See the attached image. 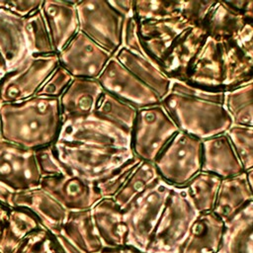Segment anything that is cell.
Instances as JSON below:
<instances>
[{"label": "cell", "instance_id": "1", "mask_svg": "<svg viewBox=\"0 0 253 253\" xmlns=\"http://www.w3.org/2000/svg\"><path fill=\"white\" fill-rule=\"evenodd\" d=\"M200 47L221 75L225 93L253 80V16L245 1H212Z\"/></svg>", "mask_w": 253, "mask_h": 253}, {"label": "cell", "instance_id": "2", "mask_svg": "<svg viewBox=\"0 0 253 253\" xmlns=\"http://www.w3.org/2000/svg\"><path fill=\"white\" fill-rule=\"evenodd\" d=\"M212 1H133L138 41L145 57L161 71L186 48L193 28Z\"/></svg>", "mask_w": 253, "mask_h": 253}, {"label": "cell", "instance_id": "3", "mask_svg": "<svg viewBox=\"0 0 253 253\" xmlns=\"http://www.w3.org/2000/svg\"><path fill=\"white\" fill-rule=\"evenodd\" d=\"M225 93H214L172 80L169 93L161 100L180 131L202 140L225 133L232 120L224 105Z\"/></svg>", "mask_w": 253, "mask_h": 253}, {"label": "cell", "instance_id": "4", "mask_svg": "<svg viewBox=\"0 0 253 253\" xmlns=\"http://www.w3.org/2000/svg\"><path fill=\"white\" fill-rule=\"evenodd\" d=\"M61 126L59 99L35 95L21 102L0 104L1 139L16 145L35 150L53 144Z\"/></svg>", "mask_w": 253, "mask_h": 253}, {"label": "cell", "instance_id": "5", "mask_svg": "<svg viewBox=\"0 0 253 253\" xmlns=\"http://www.w3.org/2000/svg\"><path fill=\"white\" fill-rule=\"evenodd\" d=\"M0 253H66L30 210L0 203Z\"/></svg>", "mask_w": 253, "mask_h": 253}, {"label": "cell", "instance_id": "6", "mask_svg": "<svg viewBox=\"0 0 253 253\" xmlns=\"http://www.w3.org/2000/svg\"><path fill=\"white\" fill-rule=\"evenodd\" d=\"M199 213L184 187H173L145 253H179Z\"/></svg>", "mask_w": 253, "mask_h": 253}, {"label": "cell", "instance_id": "7", "mask_svg": "<svg viewBox=\"0 0 253 253\" xmlns=\"http://www.w3.org/2000/svg\"><path fill=\"white\" fill-rule=\"evenodd\" d=\"M59 161L67 171L97 184L114 169L133 156L131 149L90 146L56 140L53 143Z\"/></svg>", "mask_w": 253, "mask_h": 253}, {"label": "cell", "instance_id": "8", "mask_svg": "<svg viewBox=\"0 0 253 253\" xmlns=\"http://www.w3.org/2000/svg\"><path fill=\"white\" fill-rule=\"evenodd\" d=\"M172 188L158 178L124 211L127 229L126 245L146 251Z\"/></svg>", "mask_w": 253, "mask_h": 253}, {"label": "cell", "instance_id": "9", "mask_svg": "<svg viewBox=\"0 0 253 253\" xmlns=\"http://www.w3.org/2000/svg\"><path fill=\"white\" fill-rule=\"evenodd\" d=\"M203 140L178 131L155 159L160 179L172 187L186 186L202 171Z\"/></svg>", "mask_w": 253, "mask_h": 253}, {"label": "cell", "instance_id": "10", "mask_svg": "<svg viewBox=\"0 0 253 253\" xmlns=\"http://www.w3.org/2000/svg\"><path fill=\"white\" fill-rule=\"evenodd\" d=\"M178 131L161 102L138 109L130 132V149L141 161L153 163Z\"/></svg>", "mask_w": 253, "mask_h": 253}, {"label": "cell", "instance_id": "11", "mask_svg": "<svg viewBox=\"0 0 253 253\" xmlns=\"http://www.w3.org/2000/svg\"><path fill=\"white\" fill-rule=\"evenodd\" d=\"M79 32L115 55L123 45L124 17L110 1H77Z\"/></svg>", "mask_w": 253, "mask_h": 253}, {"label": "cell", "instance_id": "12", "mask_svg": "<svg viewBox=\"0 0 253 253\" xmlns=\"http://www.w3.org/2000/svg\"><path fill=\"white\" fill-rule=\"evenodd\" d=\"M59 64L57 53L29 54L0 80V104L21 102L35 96Z\"/></svg>", "mask_w": 253, "mask_h": 253}, {"label": "cell", "instance_id": "13", "mask_svg": "<svg viewBox=\"0 0 253 253\" xmlns=\"http://www.w3.org/2000/svg\"><path fill=\"white\" fill-rule=\"evenodd\" d=\"M57 140L103 148L130 149L129 132L95 115L62 121Z\"/></svg>", "mask_w": 253, "mask_h": 253}, {"label": "cell", "instance_id": "14", "mask_svg": "<svg viewBox=\"0 0 253 253\" xmlns=\"http://www.w3.org/2000/svg\"><path fill=\"white\" fill-rule=\"evenodd\" d=\"M41 180L34 150L0 139V184L21 192L40 187Z\"/></svg>", "mask_w": 253, "mask_h": 253}, {"label": "cell", "instance_id": "15", "mask_svg": "<svg viewBox=\"0 0 253 253\" xmlns=\"http://www.w3.org/2000/svg\"><path fill=\"white\" fill-rule=\"evenodd\" d=\"M57 55L59 64L73 78L95 80L113 57L79 31Z\"/></svg>", "mask_w": 253, "mask_h": 253}, {"label": "cell", "instance_id": "16", "mask_svg": "<svg viewBox=\"0 0 253 253\" xmlns=\"http://www.w3.org/2000/svg\"><path fill=\"white\" fill-rule=\"evenodd\" d=\"M40 188L53 197L67 211L91 210L103 199L96 184L69 171L59 176L42 178Z\"/></svg>", "mask_w": 253, "mask_h": 253}, {"label": "cell", "instance_id": "17", "mask_svg": "<svg viewBox=\"0 0 253 253\" xmlns=\"http://www.w3.org/2000/svg\"><path fill=\"white\" fill-rule=\"evenodd\" d=\"M97 81L104 91L130 104L137 110L161 102L151 89L122 65L115 56L109 60Z\"/></svg>", "mask_w": 253, "mask_h": 253}, {"label": "cell", "instance_id": "18", "mask_svg": "<svg viewBox=\"0 0 253 253\" xmlns=\"http://www.w3.org/2000/svg\"><path fill=\"white\" fill-rule=\"evenodd\" d=\"M76 3L77 1L55 0L42 2L40 11L56 53L61 51L79 31Z\"/></svg>", "mask_w": 253, "mask_h": 253}, {"label": "cell", "instance_id": "19", "mask_svg": "<svg viewBox=\"0 0 253 253\" xmlns=\"http://www.w3.org/2000/svg\"><path fill=\"white\" fill-rule=\"evenodd\" d=\"M27 55L24 18L0 8V80Z\"/></svg>", "mask_w": 253, "mask_h": 253}, {"label": "cell", "instance_id": "20", "mask_svg": "<svg viewBox=\"0 0 253 253\" xmlns=\"http://www.w3.org/2000/svg\"><path fill=\"white\" fill-rule=\"evenodd\" d=\"M202 171L213 174L221 179L245 172L226 132L203 140Z\"/></svg>", "mask_w": 253, "mask_h": 253}, {"label": "cell", "instance_id": "21", "mask_svg": "<svg viewBox=\"0 0 253 253\" xmlns=\"http://www.w3.org/2000/svg\"><path fill=\"white\" fill-rule=\"evenodd\" d=\"M103 92L102 86L95 79L73 78L59 98L62 121L93 115Z\"/></svg>", "mask_w": 253, "mask_h": 253}, {"label": "cell", "instance_id": "22", "mask_svg": "<svg viewBox=\"0 0 253 253\" xmlns=\"http://www.w3.org/2000/svg\"><path fill=\"white\" fill-rule=\"evenodd\" d=\"M11 206L30 210L53 233L59 230L68 214V211L53 197L40 187L14 192Z\"/></svg>", "mask_w": 253, "mask_h": 253}, {"label": "cell", "instance_id": "23", "mask_svg": "<svg viewBox=\"0 0 253 253\" xmlns=\"http://www.w3.org/2000/svg\"><path fill=\"white\" fill-rule=\"evenodd\" d=\"M91 213L104 247L126 245L127 229L124 211L113 198H105L99 201L91 209Z\"/></svg>", "mask_w": 253, "mask_h": 253}, {"label": "cell", "instance_id": "24", "mask_svg": "<svg viewBox=\"0 0 253 253\" xmlns=\"http://www.w3.org/2000/svg\"><path fill=\"white\" fill-rule=\"evenodd\" d=\"M224 222L212 211L200 213L179 253H215L219 250Z\"/></svg>", "mask_w": 253, "mask_h": 253}, {"label": "cell", "instance_id": "25", "mask_svg": "<svg viewBox=\"0 0 253 253\" xmlns=\"http://www.w3.org/2000/svg\"><path fill=\"white\" fill-rule=\"evenodd\" d=\"M54 234L63 235L82 253H99L104 247L97 233L91 210L68 211L65 221Z\"/></svg>", "mask_w": 253, "mask_h": 253}, {"label": "cell", "instance_id": "26", "mask_svg": "<svg viewBox=\"0 0 253 253\" xmlns=\"http://www.w3.org/2000/svg\"><path fill=\"white\" fill-rule=\"evenodd\" d=\"M251 202L253 195L244 172L221 180L212 212L225 222Z\"/></svg>", "mask_w": 253, "mask_h": 253}, {"label": "cell", "instance_id": "27", "mask_svg": "<svg viewBox=\"0 0 253 253\" xmlns=\"http://www.w3.org/2000/svg\"><path fill=\"white\" fill-rule=\"evenodd\" d=\"M122 65L162 100L170 91L171 79L142 54L121 47L114 55Z\"/></svg>", "mask_w": 253, "mask_h": 253}, {"label": "cell", "instance_id": "28", "mask_svg": "<svg viewBox=\"0 0 253 253\" xmlns=\"http://www.w3.org/2000/svg\"><path fill=\"white\" fill-rule=\"evenodd\" d=\"M219 250L222 253H253V202L224 222Z\"/></svg>", "mask_w": 253, "mask_h": 253}, {"label": "cell", "instance_id": "29", "mask_svg": "<svg viewBox=\"0 0 253 253\" xmlns=\"http://www.w3.org/2000/svg\"><path fill=\"white\" fill-rule=\"evenodd\" d=\"M93 115L130 133L137 109L104 91Z\"/></svg>", "mask_w": 253, "mask_h": 253}, {"label": "cell", "instance_id": "30", "mask_svg": "<svg viewBox=\"0 0 253 253\" xmlns=\"http://www.w3.org/2000/svg\"><path fill=\"white\" fill-rule=\"evenodd\" d=\"M158 178L154 163L141 161L113 199L125 211Z\"/></svg>", "mask_w": 253, "mask_h": 253}, {"label": "cell", "instance_id": "31", "mask_svg": "<svg viewBox=\"0 0 253 253\" xmlns=\"http://www.w3.org/2000/svg\"><path fill=\"white\" fill-rule=\"evenodd\" d=\"M221 180L213 174L201 171L185 186L199 214L212 211Z\"/></svg>", "mask_w": 253, "mask_h": 253}, {"label": "cell", "instance_id": "32", "mask_svg": "<svg viewBox=\"0 0 253 253\" xmlns=\"http://www.w3.org/2000/svg\"><path fill=\"white\" fill-rule=\"evenodd\" d=\"M224 105L232 126L253 127V80L225 93Z\"/></svg>", "mask_w": 253, "mask_h": 253}, {"label": "cell", "instance_id": "33", "mask_svg": "<svg viewBox=\"0 0 253 253\" xmlns=\"http://www.w3.org/2000/svg\"><path fill=\"white\" fill-rule=\"evenodd\" d=\"M24 35L29 54L47 55L56 53L40 10L24 18Z\"/></svg>", "mask_w": 253, "mask_h": 253}, {"label": "cell", "instance_id": "34", "mask_svg": "<svg viewBox=\"0 0 253 253\" xmlns=\"http://www.w3.org/2000/svg\"><path fill=\"white\" fill-rule=\"evenodd\" d=\"M141 160L133 155L122 165L114 169L105 179L96 184L101 196L105 198H114L123 188L134 169L140 164Z\"/></svg>", "mask_w": 253, "mask_h": 253}, {"label": "cell", "instance_id": "35", "mask_svg": "<svg viewBox=\"0 0 253 253\" xmlns=\"http://www.w3.org/2000/svg\"><path fill=\"white\" fill-rule=\"evenodd\" d=\"M230 137L245 171L253 168V127L232 126L226 132Z\"/></svg>", "mask_w": 253, "mask_h": 253}, {"label": "cell", "instance_id": "36", "mask_svg": "<svg viewBox=\"0 0 253 253\" xmlns=\"http://www.w3.org/2000/svg\"><path fill=\"white\" fill-rule=\"evenodd\" d=\"M34 152L42 178L59 176L68 172L64 165L59 161L53 144L40 147L35 149Z\"/></svg>", "mask_w": 253, "mask_h": 253}, {"label": "cell", "instance_id": "37", "mask_svg": "<svg viewBox=\"0 0 253 253\" xmlns=\"http://www.w3.org/2000/svg\"><path fill=\"white\" fill-rule=\"evenodd\" d=\"M72 80L73 77L58 64L36 95L59 99Z\"/></svg>", "mask_w": 253, "mask_h": 253}, {"label": "cell", "instance_id": "38", "mask_svg": "<svg viewBox=\"0 0 253 253\" xmlns=\"http://www.w3.org/2000/svg\"><path fill=\"white\" fill-rule=\"evenodd\" d=\"M122 47H125L132 52L144 55L142 52V49H141V45L138 41L136 22H135L133 13L129 17L125 18L124 29H123V45H122Z\"/></svg>", "mask_w": 253, "mask_h": 253}, {"label": "cell", "instance_id": "39", "mask_svg": "<svg viewBox=\"0 0 253 253\" xmlns=\"http://www.w3.org/2000/svg\"><path fill=\"white\" fill-rule=\"evenodd\" d=\"M42 1H39V0H32V1H24V0H22V1H18V0L7 1V0H5L4 8L21 18H26V17L30 16L31 14L35 13L36 11L40 10V8L42 6Z\"/></svg>", "mask_w": 253, "mask_h": 253}, {"label": "cell", "instance_id": "40", "mask_svg": "<svg viewBox=\"0 0 253 253\" xmlns=\"http://www.w3.org/2000/svg\"><path fill=\"white\" fill-rule=\"evenodd\" d=\"M111 5L125 18L129 17L133 13V1H110Z\"/></svg>", "mask_w": 253, "mask_h": 253}, {"label": "cell", "instance_id": "41", "mask_svg": "<svg viewBox=\"0 0 253 253\" xmlns=\"http://www.w3.org/2000/svg\"><path fill=\"white\" fill-rule=\"evenodd\" d=\"M99 253H145V252L129 245H124V246H118V247H103Z\"/></svg>", "mask_w": 253, "mask_h": 253}, {"label": "cell", "instance_id": "42", "mask_svg": "<svg viewBox=\"0 0 253 253\" xmlns=\"http://www.w3.org/2000/svg\"><path fill=\"white\" fill-rule=\"evenodd\" d=\"M14 192L0 184V203L10 205L11 206V199L13 196Z\"/></svg>", "mask_w": 253, "mask_h": 253}, {"label": "cell", "instance_id": "43", "mask_svg": "<svg viewBox=\"0 0 253 253\" xmlns=\"http://www.w3.org/2000/svg\"><path fill=\"white\" fill-rule=\"evenodd\" d=\"M246 172V176H247V180H248V183H249V186H250V189H251V192H252V195H253V168L252 169H249Z\"/></svg>", "mask_w": 253, "mask_h": 253}, {"label": "cell", "instance_id": "44", "mask_svg": "<svg viewBox=\"0 0 253 253\" xmlns=\"http://www.w3.org/2000/svg\"><path fill=\"white\" fill-rule=\"evenodd\" d=\"M4 4H5V0H0V8H4Z\"/></svg>", "mask_w": 253, "mask_h": 253}, {"label": "cell", "instance_id": "45", "mask_svg": "<svg viewBox=\"0 0 253 253\" xmlns=\"http://www.w3.org/2000/svg\"><path fill=\"white\" fill-rule=\"evenodd\" d=\"M215 253H222V252H221V251H220V250H218V251H216V252H215Z\"/></svg>", "mask_w": 253, "mask_h": 253}, {"label": "cell", "instance_id": "46", "mask_svg": "<svg viewBox=\"0 0 253 253\" xmlns=\"http://www.w3.org/2000/svg\"><path fill=\"white\" fill-rule=\"evenodd\" d=\"M0 139H1V136H0Z\"/></svg>", "mask_w": 253, "mask_h": 253}]
</instances>
